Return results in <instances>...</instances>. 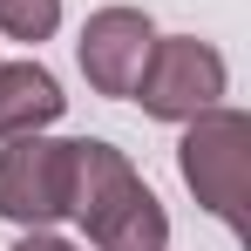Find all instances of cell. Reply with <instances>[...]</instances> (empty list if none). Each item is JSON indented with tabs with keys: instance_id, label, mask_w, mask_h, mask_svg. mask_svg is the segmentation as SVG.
<instances>
[{
	"instance_id": "obj_6",
	"label": "cell",
	"mask_w": 251,
	"mask_h": 251,
	"mask_svg": "<svg viewBox=\"0 0 251 251\" xmlns=\"http://www.w3.org/2000/svg\"><path fill=\"white\" fill-rule=\"evenodd\" d=\"M68 95L41 61H0V143L7 136H41L48 123H61Z\"/></svg>"
},
{
	"instance_id": "obj_5",
	"label": "cell",
	"mask_w": 251,
	"mask_h": 251,
	"mask_svg": "<svg viewBox=\"0 0 251 251\" xmlns=\"http://www.w3.org/2000/svg\"><path fill=\"white\" fill-rule=\"evenodd\" d=\"M150 41H156V27H150L143 7H95L82 21V41H75V61H82L88 88L95 95H129Z\"/></svg>"
},
{
	"instance_id": "obj_7",
	"label": "cell",
	"mask_w": 251,
	"mask_h": 251,
	"mask_svg": "<svg viewBox=\"0 0 251 251\" xmlns=\"http://www.w3.org/2000/svg\"><path fill=\"white\" fill-rule=\"evenodd\" d=\"M61 27V0H0V34L7 41H48Z\"/></svg>"
},
{
	"instance_id": "obj_8",
	"label": "cell",
	"mask_w": 251,
	"mask_h": 251,
	"mask_svg": "<svg viewBox=\"0 0 251 251\" xmlns=\"http://www.w3.org/2000/svg\"><path fill=\"white\" fill-rule=\"evenodd\" d=\"M14 251H82V245H68V238H54V231H21Z\"/></svg>"
},
{
	"instance_id": "obj_2",
	"label": "cell",
	"mask_w": 251,
	"mask_h": 251,
	"mask_svg": "<svg viewBox=\"0 0 251 251\" xmlns=\"http://www.w3.org/2000/svg\"><path fill=\"white\" fill-rule=\"evenodd\" d=\"M176 170H183V183H190V197L217 217V224H231V231H245V176H251V116L245 109H204V116H190L183 123V143H176Z\"/></svg>"
},
{
	"instance_id": "obj_3",
	"label": "cell",
	"mask_w": 251,
	"mask_h": 251,
	"mask_svg": "<svg viewBox=\"0 0 251 251\" xmlns=\"http://www.w3.org/2000/svg\"><path fill=\"white\" fill-rule=\"evenodd\" d=\"M224 88H231V68H224V54L197 34H156L150 54H143V68H136V82H129V102L143 109V116H156V123H190V116H204L224 102Z\"/></svg>"
},
{
	"instance_id": "obj_4",
	"label": "cell",
	"mask_w": 251,
	"mask_h": 251,
	"mask_svg": "<svg viewBox=\"0 0 251 251\" xmlns=\"http://www.w3.org/2000/svg\"><path fill=\"white\" fill-rule=\"evenodd\" d=\"M68 170H75V143L54 136H7L0 150V217L21 231H54L68 217Z\"/></svg>"
},
{
	"instance_id": "obj_1",
	"label": "cell",
	"mask_w": 251,
	"mask_h": 251,
	"mask_svg": "<svg viewBox=\"0 0 251 251\" xmlns=\"http://www.w3.org/2000/svg\"><path fill=\"white\" fill-rule=\"evenodd\" d=\"M68 217L88 231L95 251H170V210L163 197L136 176L116 143H75V170H68Z\"/></svg>"
}]
</instances>
